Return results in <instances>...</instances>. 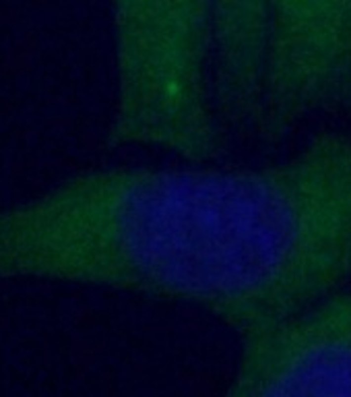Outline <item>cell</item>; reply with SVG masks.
<instances>
[{
  "label": "cell",
  "instance_id": "cell-1",
  "mask_svg": "<svg viewBox=\"0 0 351 397\" xmlns=\"http://www.w3.org/2000/svg\"><path fill=\"white\" fill-rule=\"evenodd\" d=\"M0 279L196 308L240 337L351 282V135L263 166H116L0 207Z\"/></svg>",
  "mask_w": 351,
  "mask_h": 397
},
{
  "label": "cell",
  "instance_id": "cell-3",
  "mask_svg": "<svg viewBox=\"0 0 351 397\" xmlns=\"http://www.w3.org/2000/svg\"><path fill=\"white\" fill-rule=\"evenodd\" d=\"M316 116H351V0H264L256 137L277 145Z\"/></svg>",
  "mask_w": 351,
  "mask_h": 397
},
{
  "label": "cell",
  "instance_id": "cell-2",
  "mask_svg": "<svg viewBox=\"0 0 351 397\" xmlns=\"http://www.w3.org/2000/svg\"><path fill=\"white\" fill-rule=\"evenodd\" d=\"M114 108L105 143L192 163L227 151L213 101L217 0H108Z\"/></svg>",
  "mask_w": 351,
  "mask_h": 397
},
{
  "label": "cell",
  "instance_id": "cell-5",
  "mask_svg": "<svg viewBox=\"0 0 351 397\" xmlns=\"http://www.w3.org/2000/svg\"><path fill=\"white\" fill-rule=\"evenodd\" d=\"M264 0H217L213 89L221 103L248 108L263 91Z\"/></svg>",
  "mask_w": 351,
  "mask_h": 397
},
{
  "label": "cell",
  "instance_id": "cell-4",
  "mask_svg": "<svg viewBox=\"0 0 351 397\" xmlns=\"http://www.w3.org/2000/svg\"><path fill=\"white\" fill-rule=\"evenodd\" d=\"M240 340L221 397H351V288Z\"/></svg>",
  "mask_w": 351,
  "mask_h": 397
}]
</instances>
